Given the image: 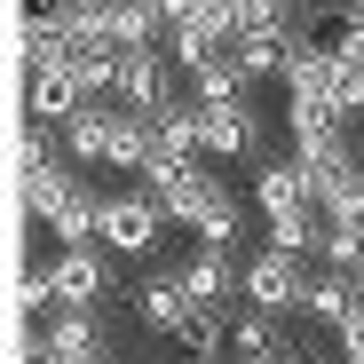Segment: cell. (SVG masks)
Returning <instances> with one entry per match:
<instances>
[{"mask_svg":"<svg viewBox=\"0 0 364 364\" xmlns=\"http://www.w3.org/2000/svg\"><path fill=\"white\" fill-rule=\"evenodd\" d=\"M159 206H166V222H182V230H191L198 246H222V254H237V246H246V198H237L214 166H191L174 191H159Z\"/></svg>","mask_w":364,"mask_h":364,"instance_id":"6da1fadb","label":"cell"},{"mask_svg":"<svg viewBox=\"0 0 364 364\" xmlns=\"http://www.w3.org/2000/svg\"><path fill=\"white\" fill-rule=\"evenodd\" d=\"M317 269H325V262H309V254H285V246L246 254V309L301 317V309H309V293H317Z\"/></svg>","mask_w":364,"mask_h":364,"instance_id":"7a4b0ae2","label":"cell"},{"mask_svg":"<svg viewBox=\"0 0 364 364\" xmlns=\"http://www.w3.org/2000/svg\"><path fill=\"white\" fill-rule=\"evenodd\" d=\"M166 206L151 198V191H111L103 198V237L95 246L103 254H119V262H159V246H166Z\"/></svg>","mask_w":364,"mask_h":364,"instance_id":"3957f363","label":"cell"},{"mask_svg":"<svg viewBox=\"0 0 364 364\" xmlns=\"http://www.w3.org/2000/svg\"><path fill=\"white\" fill-rule=\"evenodd\" d=\"M48 269H55V309H111L135 285V277H119V254H103V246H72Z\"/></svg>","mask_w":364,"mask_h":364,"instance_id":"277c9868","label":"cell"},{"mask_svg":"<svg viewBox=\"0 0 364 364\" xmlns=\"http://www.w3.org/2000/svg\"><path fill=\"white\" fill-rule=\"evenodd\" d=\"M198 143H206V159H269V119H262V103L246 95V103H198Z\"/></svg>","mask_w":364,"mask_h":364,"instance_id":"5b68a950","label":"cell"},{"mask_svg":"<svg viewBox=\"0 0 364 364\" xmlns=\"http://www.w3.org/2000/svg\"><path fill=\"white\" fill-rule=\"evenodd\" d=\"M127 317L151 325V333H182V317H191V277H182V262H143L135 285H127Z\"/></svg>","mask_w":364,"mask_h":364,"instance_id":"8992f818","label":"cell"},{"mask_svg":"<svg viewBox=\"0 0 364 364\" xmlns=\"http://www.w3.org/2000/svg\"><path fill=\"white\" fill-rule=\"evenodd\" d=\"M182 95H191V80H182V64L166 48H135L127 55V72H119V111H143V119H159V111H174Z\"/></svg>","mask_w":364,"mask_h":364,"instance_id":"52a82bcc","label":"cell"},{"mask_svg":"<svg viewBox=\"0 0 364 364\" xmlns=\"http://www.w3.org/2000/svg\"><path fill=\"white\" fill-rule=\"evenodd\" d=\"M191 277V309H214V317H237L246 309V254H222V246H198L182 262Z\"/></svg>","mask_w":364,"mask_h":364,"instance_id":"ba28073f","label":"cell"},{"mask_svg":"<svg viewBox=\"0 0 364 364\" xmlns=\"http://www.w3.org/2000/svg\"><path fill=\"white\" fill-rule=\"evenodd\" d=\"M40 333H48L55 364H119V341H111V317L103 309H55Z\"/></svg>","mask_w":364,"mask_h":364,"instance_id":"9c48e42d","label":"cell"},{"mask_svg":"<svg viewBox=\"0 0 364 364\" xmlns=\"http://www.w3.org/2000/svg\"><path fill=\"white\" fill-rule=\"evenodd\" d=\"M254 206H262V222H277V214H293V206H317L309 159H301V151H269V159L254 166Z\"/></svg>","mask_w":364,"mask_h":364,"instance_id":"30bf717a","label":"cell"},{"mask_svg":"<svg viewBox=\"0 0 364 364\" xmlns=\"http://www.w3.org/2000/svg\"><path fill=\"white\" fill-rule=\"evenodd\" d=\"M80 103H87V87H80L64 64L24 72V119H32V127H72V119H80Z\"/></svg>","mask_w":364,"mask_h":364,"instance_id":"8fae6325","label":"cell"},{"mask_svg":"<svg viewBox=\"0 0 364 364\" xmlns=\"http://www.w3.org/2000/svg\"><path fill=\"white\" fill-rule=\"evenodd\" d=\"M159 159V119H143V111H119V127H111V151H103V166L111 174H135L143 182V166Z\"/></svg>","mask_w":364,"mask_h":364,"instance_id":"7c38bea8","label":"cell"},{"mask_svg":"<svg viewBox=\"0 0 364 364\" xmlns=\"http://www.w3.org/2000/svg\"><path fill=\"white\" fill-rule=\"evenodd\" d=\"M111 127H119V103H80V119L64 127V159L72 166H103V151H111Z\"/></svg>","mask_w":364,"mask_h":364,"instance_id":"4fadbf2b","label":"cell"},{"mask_svg":"<svg viewBox=\"0 0 364 364\" xmlns=\"http://www.w3.org/2000/svg\"><path fill=\"white\" fill-rule=\"evenodd\" d=\"M293 48H301V32H246V40H237V72H246L254 87L262 80H285Z\"/></svg>","mask_w":364,"mask_h":364,"instance_id":"5bb4252c","label":"cell"},{"mask_svg":"<svg viewBox=\"0 0 364 364\" xmlns=\"http://www.w3.org/2000/svg\"><path fill=\"white\" fill-rule=\"evenodd\" d=\"M254 95V80L237 72V48H222L206 72H191V103H246Z\"/></svg>","mask_w":364,"mask_h":364,"instance_id":"9a60e30c","label":"cell"},{"mask_svg":"<svg viewBox=\"0 0 364 364\" xmlns=\"http://www.w3.org/2000/svg\"><path fill=\"white\" fill-rule=\"evenodd\" d=\"M174 348H182V356H198V364H230V317L191 309V317H182V333H174Z\"/></svg>","mask_w":364,"mask_h":364,"instance_id":"2e32d148","label":"cell"},{"mask_svg":"<svg viewBox=\"0 0 364 364\" xmlns=\"http://www.w3.org/2000/svg\"><path fill=\"white\" fill-rule=\"evenodd\" d=\"M277 325H285V317H269V309H237V317H230V356H254V364H262V356L277 348Z\"/></svg>","mask_w":364,"mask_h":364,"instance_id":"e0dca14e","label":"cell"},{"mask_svg":"<svg viewBox=\"0 0 364 364\" xmlns=\"http://www.w3.org/2000/svg\"><path fill=\"white\" fill-rule=\"evenodd\" d=\"M16 317H24V325H48V317H55V269H48V262H24V277H16Z\"/></svg>","mask_w":364,"mask_h":364,"instance_id":"ac0fdd59","label":"cell"},{"mask_svg":"<svg viewBox=\"0 0 364 364\" xmlns=\"http://www.w3.org/2000/svg\"><path fill=\"white\" fill-rule=\"evenodd\" d=\"M325 269H364V222H341L333 214V230H325V254H317Z\"/></svg>","mask_w":364,"mask_h":364,"instance_id":"d6986e66","label":"cell"},{"mask_svg":"<svg viewBox=\"0 0 364 364\" xmlns=\"http://www.w3.org/2000/svg\"><path fill=\"white\" fill-rule=\"evenodd\" d=\"M333 364H341V356H333Z\"/></svg>","mask_w":364,"mask_h":364,"instance_id":"ffe728a7","label":"cell"}]
</instances>
